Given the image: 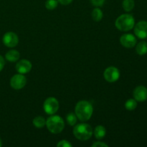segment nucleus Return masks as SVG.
I'll list each match as a JSON object with an SVG mask.
<instances>
[{"label": "nucleus", "instance_id": "2eb2a0df", "mask_svg": "<svg viewBox=\"0 0 147 147\" xmlns=\"http://www.w3.org/2000/svg\"><path fill=\"white\" fill-rule=\"evenodd\" d=\"M136 51L139 55H144L147 53V42L145 41L140 42L136 45Z\"/></svg>", "mask_w": 147, "mask_h": 147}, {"label": "nucleus", "instance_id": "6e6552de", "mask_svg": "<svg viewBox=\"0 0 147 147\" xmlns=\"http://www.w3.org/2000/svg\"><path fill=\"white\" fill-rule=\"evenodd\" d=\"M4 45L8 47H14L17 45L19 42L18 36L13 32H8L5 33L2 38Z\"/></svg>", "mask_w": 147, "mask_h": 147}, {"label": "nucleus", "instance_id": "f8f14e48", "mask_svg": "<svg viewBox=\"0 0 147 147\" xmlns=\"http://www.w3.org/2000/svg\"><path fill=\"white\" fill-rule=\"evenodd\" d=\"M133 95L136 101H145L147 99V88L144 86H138L134 90Z\"/></svg>", "mask_w": 147, "mask_h": 147}, {"label": "nucleus", "instance_id": "412c9836", "mask_svg": "<svg viewBox=\"0 0 147 147\" xmlns=\"http://www.w3.org/2000/svg\"><path fill=\"white\" fill-rule=\"evenodd\" d=\"M58 5L57 0H47L45 2V7L49 10H53Z\"/></svg>", "mask_w": 147, "mask_h": 147}, {"label": "nucleus", "instance_id": "dca6fc26", "mask_svg": "<svg viewBox=\"0 0 147 147\" xmlns=\"http://www.w3.org/2000/svg\"><path fill=\"white\" fill-rule=\"evenodd\" d=\"M32 123L36 128L41 129L46 125V121L43 116H37L33 119Z\"/></svg>", "mask_w": 147, "mask_h": 147}, {"label": "nucleus", "instance_id": "5701e85b", "mask_svg": "<svg viewBox=\"0 0 147 147\" xmlns=\"http://www.w3.org/2000/svg\"><path fill=\"white\" fill-rule=\"evenodd\" d=\"M90 2L95 7H101L104 4L105 0H90Z\"/></svg>", "mask_w": 147, "mask_h": 147}, {"label": "nucleus", "instance_id": "a878e982", "mask_svg": "<svg viewBox=\"0 0 147 147\" xmlns=\"http://www.w3.org/2000/svg\"><path fill=\"white\" fill-rule=\"evenodd\" d=\"M4 65H5V61H4V57L1 55H0V72L2 70V69L4 68Z\"/></svg>", "mask_w": 147, "mask_h": 147}, {"label": "nucleus", "instance_id": "b1692460", "mask_svg": "<svg viewBox=\"0 0 147 147\" xmlns=\"http://www.w3.org/2000/svg\"><path fill=\"white\" fill-rule=\"evenodd\" d=\"M108 146H109V145L101 142H95V143H93V145H92V147H108Z\"/></svg>", "mask_w": 147, "mask_h": 147}, {"label": "nucleus", "instance_id": "ddd939ff", "mask_svg": "<svg viewBox=\"0 0 147 147\" xmlns=\"http://www.w3.org/2000/svg\"><path fill=\"white\" fill-rule=\"evenodd\" d=\"M6 59L8 60L9 62L11 63H14V62L17 61L20 57V54L17 50H11L7 53L5 55Z\"/></svg>", "mask_w": 147, "mask_h": 147}, {"label": "nucleus", "instance_id": "393cba45", "mask_svg": "<svg viewBox=\"0 0 147 147\" xmlns=\"http://www.w3.org/2000/svg\"><path fill=\"white\" fill-rule=\"evenodd\" d=\"M57 1H58L60 4H63V5H68L73 0H57Z\"/></svg>", "mask_w": 147, "mask_h": 147}, {"label": "nucleus", "instance_id": "9d476101", "mask_svg": "<svg viewBox=\"0 0 147 147\" xmlns=\"http://www.w3.org/2000/svg\"><path fill=\"white\" fill-rule=\"evenodd\" d=\"M120 42L126 48H132L136 44V39L133 34H124L121 37Z\"/></svg>", "mask_w": 147, "mask_h": 147}, {"label": "nucleus", "instance_id": "f03ea898", "mask_svg": "<svg viewBox=\"0 0 147 147\" xmlns=\"http://www.w3.org/2000/svg\"><path fill=\"white\" fill-rule=\"evenodd\" d=\"M115 24L118 30L123 32H127L134 27L135 20L131 14H121L116 19Z\"/></svg>", "mask_w": 147, "mask_h": 147}, {"label": "nucleus", "instance_id": "0eeeda50", "mask_svg": "<svg viewBox=\"0 0 147 147\" xmlns=\"http://www.w3.org/2000/svg\"><path fill=\"white\" fill-rule=\"evenodd\" d=\"M27 79L23 74L14 75L10 80V86L15 90H20L25 86Z\"/></svg>", "mask_w": 147, "mask_h": 147}, {"label": "nucleus", "instance_id": "a211bd4d", "mask_svg": "<svg viewBox=\"0 0 147 147\" xmlns=\"http://www.w3.org/2000/svg\"><path fill=\"white\" fill-rule=\"evenodd\" d=\"M123 9L126 11H131L135 6L134 0H123L122 3Z\"/></svg>", "mask_w": 147, "mask_h": 147}, {"label": "nucleus", "instance_id": "9b49d317", "mask_svg": "<svg viewBox=\"0 0 147 147\" xmlns=\"http://www.w3.org/2000/svg\"><path fill=\"white\" fill-rule=\"evenodd\" d=\"M32 65L28 60H22L19 61L16 65V70L20 74L28 73L32 70Z\"/></svg>", "mask_w": 147, "mask_h": 147}, {"label": "nucleus", "instance_id": "f257e3e1", "mask_svg": "<svg viewBox=\"0 0 147 147\" xmlns=\"http://www.w3.org/2000/svg\"><path fill=\"white\" fill-rule=\"evenodd\" d=\"M93 109L90 103L87 100H80L76 104L75 113L78 119L81 121H87L91 118Z\"/></svg>", "mask_w": 147, "mask_h": 147}, {"label": "nucleus", "instance_id": "aec40b11", "mask_svg": "<svg viewBox=\"0 0 147 147\" xmlns=\"http://www.w3.org/2000/svg\"><path fill=\"white\" fill-rule=\"evenodd\" d=\"M137 107V102L135 99H129L125 103V108L129 111L134 110Z\"/></svg>", "mask_w": 147, "mask_h": 147}, {"label": "nucleus", "instance_id": "423d86ee", "mask_svg": "<svg viewBox=\"0 0 147 147\" xmlns=\"http://www.w3.org/2000/svg\"><path fill=\"white\" fill-rule=\"evenodd\" d=\"M104 78L106 81L109 82V83H113L119 80V77H120V72L118 68L113 66H111V67H107L105 70L104 73Z\"/></svg>", "mask_w": 147, "mask_h": 147}, {"label": "nucleus", "instance_id": "7ed1b4c3", "mask_svg": "<svg viewBox=\"0 0 147 147\" xmlns=\"http://www.w3.org/2000/svg\"><path fill=\"white\" fill-rule=\"evenodd\" d=\"M73 134L76 138L80 141L88 140L93 134V129L88 123H79L75 126L73 129Z\"/></svg>", "mask_w": 147, "mask_h": 147}, {"label": "nucleus", "instance_id": "39448f33", "mask_svg": "<svg viewBox=\"0 0 147 147\" xmlns=\"http://www.w3.org/2000/svg\"><path fill=\"white\" fill-rule=\"evenodd\" d=\"M43 109L45 113L49 115H53L59 109L58 100L53 97H50L46 99L43 104Z\"/></svg>", "mask_w": 147, "mask_h": 147}, {"label": "nucleus", "instance_id": "1a4fd4ad", "mask_svg": "<svg viewBox=\"0 0 147 147\" xmlns=\"http://www.w3.org/2000/svg\"><path fill=\"white\" fill-rule=\"evenodd\" d=\"M134 32L139 38H147V22H139L134 27Z\"/></svg>", "mask_w": 147, "mask_h": 147}, {"label": "nucleus", "instance_id": "4468645a", "mask_svg": "<svg viewBox=\"0 0 147 147\" xmlns=\"http://www.w3.org/2000/svg\"><path fill=\"white\" fill-rule=\"evenodd\" d=\"M95 138L97 139H102L105 137L106 134V130L104 126H98L95 128L94 131Z\"/></svg>", "mask_w": 147, "mask_h": 147}, {"label": "nucleus", "instance_id": "20e7f679", "mask_svg": "<svg viewBox=\"0 0 147 147\" xmlns=\"http://www.w3.org/2000/svg\"><path fill=\"white\" fill-rule=\"evenodd\" d=\"M46 126L50 132L53 134H59L64 129L65 123L60 116L54 115L47 119Z\"/></svg>", "mask_w": 147, "mask_h": 147}, {"label": "nucleus", "instance_id": "4be33fe9", "mask_svg": "<svg viewBox=\"0 0 147 147\" xmlns=\"http://www.w3.org/2000/svg\"><path fill=\"white\" fill-rule=\"evenodd\" d=\"M57 147H71L72 144L67 140H62L57 144Z\"/></svg>", "mask_w": 147, "mask_h": 147}, {"label": "nucleus", "instance_id": "6ab92c4d", "mask_svg": "<svg viewBox=\"0 0 147 147\" xmlns=\"http://www.w3.org/2000/svg\"><path fill=\"white\" fill-rule=\"evenodd\" d=\"M66 121L70 126H75L77 123L78 117L73 113H70L66 116Z\"/></svg>", "mask_w": 147, "mask_h": 147}, {"label": "nucleus", "instance_id": "bb28decb", "mask_svg": "<svg viewBox=\"0 0 147 147\" xmlns=\"http://www.w3.org/2000/svg\"><path fill=\"white\" fill-rule=\"evenodd\" d=\"M1 145H2V142H1V139H0V147L1 146Z\"/></svg>", "mask_w": 147, "mask_h": 147}, {"label": "nucleus", "instance_id": "f3484780", "mask_svg": "<svg viewBox=\"0 0 147 147\" xmlns=\"http://www.w3.org/2000/svg\"><path fill=\"white\" fill-rule=\"evenodd\" d=\"M103 11L98 7L95 8L92 11V17L95 22H100L103 18Z\"/></svg>", "mask_w": 147, "mask_h": 147}]
</instances>
